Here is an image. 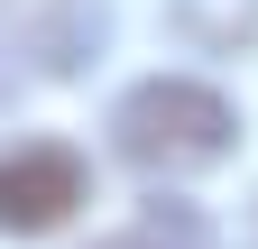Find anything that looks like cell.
<instances>
[{
    "label": "cell",
    "instance_id": "1",
    "mask_svg": "<svg viewBox=\"0 0 258 249\" xmlns=\"http://www.w3.org/2000/svg\"><path fill=\"white\" fill-rule=\"evenodd\" d=\"M231 148H240V102L221 83H203V74H139L111 102V157L129 175L175 184V175L221 166Z\"/></svg>",
    "mask_w": 258,
    "mask_h": 249
},
{
    "label": "cell",
    "instance_id": "4",
    "mask_svg": "<svg viewBox=\"0 0 258 249\" xmlns=\"http://www.w3.org/2000/svg\"><path fill=\"white\" fill-rule=\"evenodd\" d=\"M92 249H203V240H194L184 212H175V222H166V212H148V222H129V231H102Z\"/></svg>",
    "mask_w": 258,
    "mask_h": 249
},
{
    "label": "cell",
    "instance_id": "3",
    "mask_svg": "<svg viewBox=\"0 0 258 249\" xmlns=\"http://www.w3.org/2000/svg\"><path fill=\"white\" fill-rule=\"evenodd\" d=\"M0 37H10V55L28 74L64 83V74H83L92 55H102L111 0H0Z\"/></svg>",
    "mask_w": 258,
    "mask_h": 249
},
{
    "label": "cell",
    "instance_id": "2",
    "mask_svg": "<svg viewBox=\"0 0 258 249\" xmlns=\"http://www.w3.org/2000/svg\"><path fill=\"white\" fill-rule=\"evenodd\" d=\"M83 203H92V157L74 139L0 148V240H55Z\"/></svg>",
    "mask_w": 258,
    "mask_h": 249
}]
</instances>
